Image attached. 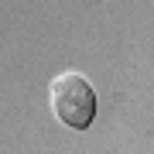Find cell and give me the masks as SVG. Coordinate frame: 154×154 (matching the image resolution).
I'll return each instance as SVG.
<instances>
[{"label":"cell","mask_w":154,"mask_h":154,"mask_svg":"<svg viewBox=\"0 0 154 154\" xmlns=\"http://www.w3.org/2000/svg\"><path fill=\"white\" fill-rule=\"evenodd\" d=\"M51 113L58 116L65 127L72 130H86L96 116V93H93V82L79 72H62V75L51 82Z\"/></svg>","instance_id":"cell-1"}]
</instances>
